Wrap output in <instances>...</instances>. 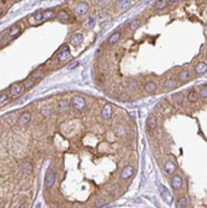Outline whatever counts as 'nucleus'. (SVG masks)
<instances>
[{"label":"nucleus","mask_w":207,"mask_h":208,"mask_svg":"<svg viewBox=\"0 0 207 208\" xmlns=\"http://www.w3.org/2000/svg\"><path fill=\"white\" fill-rule=\"evenodd\" d=\"M101 116H102V119H105V120H109L110 117L112 116V106L110 104H106L104 106V108L101 111Z\"/></svg>","instance_id":"6e6552de"},{"label":"nucleus","mask_w":207,"mask_h":208,"mask_svg":"<svg viewBox=\"0 0 207 208\" xmlns=\"http://www.w3.org/2000/svg\"><path fill=\"white\" fill-rule=\"evenodd\" d=\"M19 208H26V207L24 206V205H20V207H19Z\"/></svg>","instance_id":"a19ab883"},{"label":"nucleus","mask_w":207,"mask_h":208,"mask_svg":"<svg viewBox=\"0 0 207 208\" xmlns=\"http://www.w3.org/2000/svg\"><path fill=\"white\" fill-rule=\"evenodd\" d=\"M84 41V34L81 33H77V34H74V36L70 39V44L73 46H79L81 45Z\"/></svg>","instance_id":"423d86ee"},{"label":"nucleus","mask_w":207,"mask_h":208,"mask_svg":"<svg viewBox=\"0 0 207 208\" xmlns=\"http://www.w3.org/2000/svg\"><path fill=\"white\" fill-rule=\"evenodd\" d=\"M77 64H79V62H77V61H74V62H71V65L69 66V69L71 70V69H74V68H76V66H77Z\"/></svg>","instance_id":"58836bf2"},{"label":"nucleus","mask_w":207,"mask_h":208,"mask_svg":"<svg viewBox=\"0 0 207 208\" xmlns=\"http://www.w3.org/2000/svg\"><path fill=\"white\" fill-rule=\"evenodd\" d=\"M198 99V93L195 91V90H191L190 93H188V96H187V100L190 101V102H196Z\"/></svg>","instance_id":"c85d7f7f"},{"label":"nucleus","mask_w":207,"mask_h":208,"mask_svg":"<svg viewBox=\"0 0 207 208\" xmlns=\"http://www.w3.org/2000/svg\"><path fill=\"white\" fill-rule=\"evenodd\" d=\"M206 60H207V53H206Z\"/></svg>","instance_id":"79ce46f5"},{"label":"nucleus","mask_w":207,"mask_h":208,"mask_svg":"<svg viewBox=\"0 0 207 208\" xmlns=\"http://www.w3.org/2000/svg\"><path fill=\"white\" fill-rule=\"evenodd\" d=\"M200 95H201L202 99H207V85H206V86H204V87L201 89Z\"/></svg>","instance_id":"f704fd0d"},{"label":"nucleus","mask_w":207,"mask_h":208,"mask_svg":"<svg viewBox=\"0 0 207 208\" xmlns=\"http://www.w3.org/2000/svg\"><path fill=\"white\" fill-rule=\"evenodd\" d=\"M120 38H121V33H120V31H116V33H114V34L109 38V40H107V42H109L110 45L117 44V41L120 40Z\"/></svg>","instance_id":"aec40b11"},{"label":"nucleus","mask_w":207,"mask_h":208,"mask_svg":"<svg viewBox=\"0 0 207 208\" xmlns=\"http://www.w3.org/2000/svg\"><path fill=\"white\" fill-rule=\"evenodd\" d=\"M30 120H31L30 112H24V113H21V115H20V117L18 119V123L19 125H26V123L30 122Z\"/></svg>","instance_id":"a211bd4d"},{"label":"nucleus","mask_w":207,"mask_h":208,"mask_svg":"<svg viewBox=\"0 0 207 208\" xmlns=\"http://www.w3.org/2000/svg\"><path fill=\"white\" fill-rule=\"evenodd\" d=\"M55 181H56V171L50 168L46 173V177H45V187L46 188H50L54 186Z\"/></svg>","instance_id":"f03ea898"},{"label":"nucleus","mask_w":207,"mask_h":208,"mask_svg":"<svg viewBox=\"0 0 207 208\" xmlns=\"http://www.w3.org/2000/svg\"><path fill=\"white\" fill-rule=\"evenodd\" d=\"M158 188H160V191L162 193V197H164L165 201L167 203H172V194L169 192V190H167L165 186H158Z\"/></svg>","instance_id":"f8f14e48"},{"label":"nucleus","mask_w":207,"mask_h":208,"mask_svg":"<svg viewBox=\"0 0 207 208\" xmlns=\"http://www.w3.org/2000/svg\"><path fill=\"white\" fill-rule=\"evenodd\" d=\"M115 132H116L117 136H126V128L122 123H119L116 127H115Z\"/></svg>","instance_id":"a878e982"},{"label":"nucleus","mask_w":207,"mask_h":208,"mask_svg":"<svg viewBox=\"0 0 207 208\" xmlns=\"http://www.w3.org/2000/svg\"><path fill=\"white\" fill-rule=\"evenodd\" d=\"M31 19L35 21V23H40L44 20V18H42V13H40V11H38V13H35L33 16H31Z\"/></svg>","instance_id":"72a5a7b5"},{"label":"nucleus","mask_w":207,"mask_h":208,"mask_svg":"<svg viewBox=\"0 0 207 208\" xmlns=\"http://www.w3.org/2000/svg\"><path fill=\"white\" fill-rule=\"evenodd\" d=\"M176 207H177V208H186V207H187V198H186V197L178 198V201H177V203H176Z\"/></svg>","instance_id":"7c9ffc66"},{"label":"nucleus","mask_w":207,"mask_h":208,"mask_svg":"<svg viewBox=\"0 0 207 208\" xmlns=\"http://www.w3.org/2000/svg\"><path fill=\"white\" fill-rule=\"evenodd\" d=\"M169 4H171V1H167V0H160V1H155L154 3V8L155 9L161 10V9H165Z\"/></svg>","instance_id":"412c9836"},{"label":"nucleus","mask_w":207,"mask_h":208,"mask_svg":"<svg viewBox=\"0 0 207 208\" xmlns=\"http://www.w3.org/2000/svg\"><path fill=\"white\" fill-rule=\"evenodd\" d=\"M156 89H157V84L155 81H147L145 86H144V90L147 92V93H152L156 91Z\"/></svg>","instance_id":"dca6fc26"},{"label":"nucleus","mask_w":207,"mask_h":208,"mask_svg":"<svg viewBox=\"0 0 207 208\" xmlns=\"http://www.w3.org/2000/svg\"><path fill=\"white\" fill-rule=\"evenodd\" d=\"M147 126L150 130H155L157 127V116L156 115H150L147 119Z\"/></svg>","instance_id":"6ab92c4d"},{"label":"nucleus","mask_w":207,"mask_h":208,"mask_svg":"<svg viewBox=\"0 0 207 208\" xmlns=\"http://www.w3.org/2000/svg\"><path fill=\"white\" fill-rule=\"evenodd\" d=\"M31 171H33V166H31L30 162H25L21 164V172L24 175H30Z\"/></svg>","instance_id":"5701e85b"},{"label":"nucleus","mask_w":207,"mask_h":208,"mask_svg":"<svg viewBox=\"0 0 207 208\" xmlns=\"http://www.w3.org/2000/svg\"><path fill=\"white\" fill-rule=\"evenodd\" d=\"M94 23H95V18L94 16H90L89 19H87V21H86V26L87 27H91L94 25Z\"/></svg>","instance_id":"c9c22d12"},{"label":"nucleus","mask_w":207,"mask_h":208,"mask_svg":"<svg viewBox=\"0 0 207 208\" xmlns=\"http://www.w3.org/2000/svg\"><path fill=\"white\" fill-rule=\"evenodd\" d=\"M104 205H105V201H104V199H97L96 203H95V208H100Z\"/></svg>","instance_id":"4c0bfd02"},{"label":"nucleus","mask_w":207,"mask_h":208,"mask_svg":"<svg viewBox=\"0 0 207 208\" xmlns=\"http://www.w3.org/2000/svg\"><path fill=\"white\" fill-rule=\"evenodd\" d=\"M177 77L181 82H187V81H190V78H191V72L188 70H181V71L177 74Z\"/></svg>","instance_id":"2eb2a0df"},{"label":"nucleus","mask_w":207,"mask_h":208,"mask_svg":"<svg viewBox=\"0 0 207 208\" xmlns=\"http://www.w3.org/2000/svg\"><path fill=\"white\" fill-rule=\"evenodd\" d=\"M134 172H135V170H134V167L132 166H126V167H124L122 168V171H121V178L122 179H127V178H130L131 176L134 175Z\"/></svg>","instance_id":"0eeeda50"},{"label":"nucleus","mask_w":207,"mask_h":208,"mask_svg":"<svg viewBox=\"0 0 207 208\" xmlns=\"http://www.w3.org/2000/svg\"><path fill=\"white\" fill-rule=\"evenodd\" d=\"M3 14H4V10L1 9V8H0V16H1V15H3Z\"/></svg>","instance_id":"ea45409f"},{"label":"nucleus","mask_w":207,"mask_h":208,"mask_svg":"<svg viewBox=\"0 0 207 208\" xmlns=\"http://www.w3.org/2000/svg\"><path fill=\"white\" fill-rule=\"evenodd\" d=\"M34 85H35V80H34V78H33V77H27L26 80L24 81V85H23V86H24V89H25V90H29V89L33 87Z\"/></svg>","instance_id":"bb28decb"},{"label":"nucleus","mask_w":207,"mask_h":208,"mask_svg":"<svg viewBox=\"0 0 207 208\" xmlns=\"http://www.w3.org/2000/svg\"><path fill=\"white\" fill-rule=\"evenodd\" d=\"M6 100H8V95H6V93H0V105H3Z\"/></svg>","instance_id":"e433bc0d"},{"label":"nucleus","mask_w":207,"mask_h":208,"mask_svg":"<svg viewBox=\"0 0 207 208\" xmlns=\"http://www.w3.org/2000/svg\"><path fill=\"white\" fill-rule=\"evenodd\" d=\"M119 6H120V9L121 10H126V9H129V8L132 5V1H130V0H124V1H119Z\"/></svg>","instance_id":"cd10ccee"},{"label":"nucleus","mask_w":207,"mask_h":208,"mask_svg":"<svg viewBox=\"0 0 207 208\" xmlns=\"http://www.w3.org/2000/svg\"><path fill=\"white\" fill-rule=\"evenodd\" d=\"M195 72L197 74V75H201V74H205L207 71V64L204 61H200V62H197L196 65H195Z\"/></svg>","instance_id":"9b49d317"},{"label":"nucleus","mask_w":207,"mask_h":208,"mask_svg":"<svg viewBox=\"0 0 207 208\" xmlns=\"http://www.w3.org/2000/svg\"><path fill=\"white\" fill-rule=\"evenodd\" d=\"M164 170L166 171V173L169 175H173V172L176 171V163H175V161H167L164 166Z\"/></svg>","instance_id":"ddd939ff"},{"label":"nucleus","mask_w":207,"mask_h":208,"mask_svg":"<svg viewBox=\"0 0 207 208\" xmlns=\"http://www.w3.org/2000/svg\"><path fill=\"white\" fill-rule=\"evenodd\" d=\"M55 16H56V14H55V11L53 9H49V10H46L42 13L44 20H51V19H54Z\"/></svg>","instance_id":"4be33fe9"},{"label":"nucleus","mask_w":207,"mask_h":208,"mask_svg":"<svg viewBox=\"0 0 207 208\" xmlns=\"http://www.w3.org/2000/svg\"><path fill=\"white\" fill-rule=\"evenodd\" d=\"M70 55V51H69V46H62L61 50L58 53V60L59 61H65Z\"/></svg>","instance_id":"1a4fd4ad"},{"label":"nucleus","mask_w":207,"mask_h":208,"mask_svg":"<svg viewBox=\"0 0 207 208\" xmlns=\"http://www.w3.org/2000/svg\"><path fill=\"white\" fill-rule=\"evenodd\" d=\"M58 110H59V112H66L67 110H69V104H67V101L65 100H61L60 102L58 104Z\"/></svg>","instance_id":"b1692460"},{"label":"nucleus","mask_w":207,"mask_h":208,"mask_svg":"<svg viewBox=\"0 0 207 208\" xmlns=\"http://www.w3.org/2000/svg\"><path fill=\"white\" fill-rule=\"evenodd\" d=\"M87 10H89V4L85 3V1H81V3H77L76 5L74 6V11L75 14L79 15V16H81V15L86 14Z\"/></svg>","instance_id":"7ed1b4c3"},{"label":"nucleus","mask_w":207,"mask_h":208,"mask_svg":"<svg viewBox=\"0 0 207 208\" xmlns=\"http://www.w3.org/2000/svg\"><path fill=\"white\" fill-rule=\"evenodd\" d=\"M141 24H142V21L140 20V19H136V20L131 21V24H130V29L132 30V31H135L136 29H138V27L141 26Z\"/></svg>","instance_id":"c756f323"},{"label":"nucleus","mask_w":207,"mask_h":208,"mask_svg":"<svg viewBox=\"0 0 207 208\" xmlns=\"http://www.w3.org/2000/svg\"><path fill=\"white\" fill-rule=\"evenodd\" d=\"M9 92H10V96L13 97H16L19 95H21L23 92V85L21 84H13L9 89Z\"/></svg>","instance_id":"39448f33"},{"label":"nucleus","mask_w":207,"mask_h":208,"mask_svg":"<svg viewBox=\"0 0 207 208\" xmlns=\"http://www.w3.org/2000/svg\"><path fill=\"white\" fill-rule=\"evenodd\" d=\"M171 186H172L173 190H180L184 186V178L178 175H175L172 178H171Z\"/></svg>","instance_id":"20e7f679"},{"label":"nucleus","mask_w":207,"mask_h":208,"mask_svg":"<svg viewBox=\"0 0 207 208\" xmlns=\"http://www.w3.org/2000/svg\"><path fill=\"white\" fill-rule=\"evenodd\" d=\"M178 85V81L176 80V78H173V77H170V78H167V80L164 82V86H165V89L167 90H172L175 89L176 86Z\"/></svg>","instance_id":"f3484780"},{"label":"nucleus","mask_w":207,"mask_h":208,"mask_svg":"<svg viewBox=\"0 0 207 208\" xmlns=\"http://www.w3.org/2000/svg\"><path fill=\"white\" fill-rule=\"evenodd\" d=\"M42 76H44V71H42V69L40 68V69L35 70V71L31 74V76H30V77H33L34 80H35V78H41Z\"/></svg>","instance_id":"2f4dec72"},{"label":"nucleus","mask_w":207,"mask_h":208,"mask_svg":"<svg viewBox=\"0 0 207 208\" xmlns=\"http://www.w3.org/2000/svg\"><path fill=\"white\" fill-rule=\"evenodd\" d=\"M58 19L61 23H64V24H67V23L71 21V18H70L69 13L65 11V10H60V11H59V13H58Z\"/></svg>","instance_id":"9d476101"},{"label":"nucleus","mask_w":207,"mask_h":208,"mask_svg":"<svg viewBox=\"0 0 207 208\" xmlns=\"http://www.w3.org/2000/svg\"><path fill=\"white\" fill-rule=\"evenodd\" d=\"M171 100H172V102L175 105H181L184 104V100H185V96H184V92H177V93H173L172 96H171Z\"/></svg>","instance_id":"4468645a"},{"label":"nucleus","mask_w":207,"mask_h":208,"mask_svg":"<svg viewBox=\"0 0 207 208\" xmlns=\"http://www.w3.org/2000/svg\"><path fill=\"white\" fill-rule=\"evenodd\" d=\"M20 33H21L20 26H13V27H11V29L9 30V33H8V34H9V36L13 39V38H16Z\"/></svg>","instance_id":"393cba45"},{"label":"nucleus","mask_w":207,"mask_h":208,"mask_svg":"<svg viewBox=\"0 0 207 208\" xmlns=\"http://www.w3.org/2000/svg\"><path fill=\"white\" fill-rule=\"evenodd\" d=\"M127 86H129V89L131 90V91H136L137 87H138V84H137V81L136 80H131L129 81V84H127Z\"/></svg>","instance_id":"473e14b6"},{"label":"nucleus","mask_w":207,"mask_h":208,"mask_svg":"<svg viewBox=\"0 0 207 208\" xmlns=\"http://www.w3.org/2000/svg\"><path fill=\"white\" fill-rule=\"evenodd\" d=\"M71 106H73V108L76 110V111H84L86 107V101L81 96H74L73 99H71Z\"/></svg>","instance_id":"f257e3e1"}]
</instances>
